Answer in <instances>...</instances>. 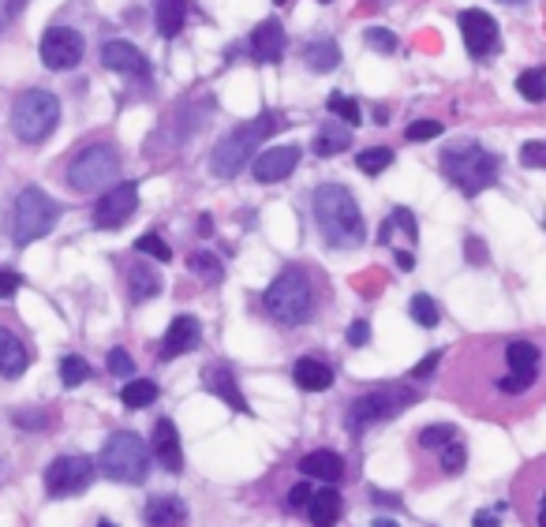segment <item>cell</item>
Returning <instances> with one entry per match:
<instances>
[{"mask_svg": "<svg viewBox=\"0 0 546 527\" xmlns=\"http://www.w3.org/2000/svg\"><path fill=\"white\" fill-rule=\"evenodd\" d=\"M520 161H524L528 169H543V165H546V143H524Z\"/></svg>", "mask_w": 546, "mask_h": 527, "instance_id": "cell-44", "label": "cell"}, {"mask_svg": "<svg viewBox=\"0 0 546 527\" xmlns=\"http://www.w3.org/2000/svg\"><path fill=\"white\" fill-rule=\"evenodd\" d=\"M158 292H161L158 273L146 270L143 262H131V266H128V296H131V300L143 303V300H150V296H158Z\"/></svg>", "mask_w": 546, "mask_h": 527, "instance_id": "cell-27", "label": "cell"}, {"mask_svg": "<svg viewBox=\"0 0 546 527\" xmlns=\"http://www.w3.org/2000/svg\"><path fill=\"white\" fill-rule=\"evenodd\" d=\"M187 19V0H154V23L165 38H176L184 30Z\"/></svg>", "mask_w": 546, "mask_h": 527, "instance_id": "cell-25", "label": "cell"}, {"mask_svg": "<svg viewBox=\"0 0 546 527\" xmlns=\"http://www.w3.org/2000/svg\"><path fill=\"white\" fill-rule=\"evenodd\" d=\"M60 120V101L49 90H27L23 98L12 105V131L19 143L38 146L45 143Z\"/></svg>", "mask_w": 546, "mask_h": 527, "instance_id": "cell-6", "label": "cell"}, {"mask_svg": "<svg viewBox=\"0 0 546 527\" xmlns=\"http://www.w3.org/2000/svg\"><path fill=\"white\" fill-rule=\"evenodd\" d=\"M442 172L460 195L475 199L479 191H487L498 180V157L479 143H457L442 154Z\"/></svg>", "mask_w": 546, "mask_h": 527, "instance_id": "cell-3", "label": "cell"}, {"mask_svg": "<svg viewBox=\"0 0 546 527\" xmlns=\"http://www.w3.org/2000/svg\"><path fill=\"white\" fill-rule=\"evenodd\" d=\"M363 42H367V49H374V53H397V34L393 30H382V27H371L367 34H363Z\"/></svg>", "mask_w": 546, "mask_h": 527, "instance_id": "cell-41", "label": "cell"}, {"mask_svg": "<svg viewBox=\"0 0 546 527\" xmlns=\"http://www.w3.org/2000/svg\"><path fill=\"white\" fill-rule=\"evenodd\" d=\"M262 307L270 314L277 326H303L311 311H315V285H311V273L303 266H288L277 273L266 292H262Z\"/></svg>", "mask_w": 546, "mask_h": 527, "instance_id": "cell-2", "label": "cell"}, {"mask_svg": "<svg viewBox=\"0 0 546 527\" xmlns=\"http://www.w3.org/2000/svg\"><path fill=\"white\" fill-rule=\"evenodd\" d=\"M19 4H23V0H12V4H8V15H15V12H19Z\"/></svg>", "mask_w": 546, "mask_h": 527, "instance_id": "cell-54", "label": "cell"}, {"mask_svg": "<svg viewBox=\"0 0 546 527\" xmlns=\"http://www.w3.org/2000/svg\"><path fill=\"white\" fill-rule=\"evenodd\" d=\"M146 524H154V527L187 524V505L180 498H154L146 505Z\"/></svg>", "mask_w": 546, "mask_h": 527, "instance_id": "cell-24", "label": "cell"}, {"mask_svg": "<svg viewBox=\"0 0 546 527\" xmlns=\"http://www.w3.org/2000/svg\"><path fill=\"white\" fill-rule=\"evenodd\" d=\"M378 505H393V509H401V498H389V494H374Z\"/></svg>", "mask_w": 546, "mask_h": 527, "instance_id": "cell-51", "label": "cell"}, {"mask_svg": "<svg viewBox=\"0 0 546 527\" xmlns=\"http://www.w3.org/2000/svg\"><path fill=\"white\" fill-rule=\"evenodd\" d=\"M83 60V38L79 30H68V27H53L45 30L42 38V64L53 68V72H68Z\"/></svg>", "mask_w": 546, "mask_h": 527, "instance_id": "cell-12", "label": "cell"}, {"mask_svg": "<svg viewBox=\"0 0 546 527\" xmlns=\"http://www.w3.org/2000/svg\"><path fill=\"white\" fill-rule=\"evenodd\" d=\"M273 4H288V0H273Z\"/></svg>", "mask_w": 546, "mask_h": 527, "instance_id": "cell-55", "label": "cell"}, {"mask_svg": "<svg viewBox=\"0 0 546 527\" xmlns=\"http://www.w3.org/2000/svg\"><path fill=\"white\" fill-rule=\"evenodd\" d=\"M101 64H105L109 72L135 75V79H143V75L150 72L146 57L131 42H105V49H101Z\"/></svg>", "mask_w": 546, "mask_h": 527, "instance_id": "cell-18", "label": "cell"}, {"mask_svg": "<svg viewBox=\"0 0 546 527\" xmlns=\"http://www.w3.org/2000/svg\"><path fill=\"white\" fill-rule=\"evenodd\" d=\"M307 498H311V486L296 483L292 490H288V509H303V505H307Z\"/></svg>", "mask_w": 546, "mask_h": 527, "instance_id": "cell-48", "label": "cell"}, {"mask_svg": "<svg viewBox=\"0 0 546 527\" xmlns=\"http://www.w3.org/2000/svg\"><path fill=\"white\" fill-rule=\"evenodd\" d=\"M468 258H472V262H483V243L468 240Z\"/></svg>", "mask_w": 546, "mask_h": 527, "instance_id": "cell-49", "label": "cell"}, {"mask_svg": "<svg viewBox=\"0 0 546 527\" xmlns=\"http://www.w3.org/2000/svg\"><path fill=\"white\" fill-rule=\"evenodd\" d=\"M57 202L45 195L42 187H27V191H19V199H15V214H12V240L19 247H27V243H38L42 236L53 232L57 225Z\"/></svg>", "mask_w": 546, "mask_h": 527, "instance_id": "cell-7", "label": "cell"}, {"mask_svg": "<svg viewBox=\"0 0 546 527\" xmlns=\"http://www.w3.org/2000/svg\"><path fill=\"white\" fill-rule=\"evenodd\" d=\"M27 348H23V341L15 337L12 329L0 326V378H8V382H15V378H23V371H27Z\"/></svg>", "mask_w": 546, "mask_h": 527, "instance_id": "cell-21", "label": "cell"}, {"mask_svg": "<svg viewBox=\"0 0 546 527\" xmlns=\"http://www.w3.org/2000/svg\"><path fill=\"white\" fill-rule=\"evenodd\" d=\"M292 378H296V385H300L303 393H326L333 385V371L322 363V359H311L303 356L296 359V367H292Z\"/></svg>", "mask_w": 546, "mask_h": 527, "instance_id": "cell-22", "label": "cell"}, {"mask_svg": "<svg viewBox=\"0 0 546 527\" xmlns=\"http://www.w3.org/2000/svg\"><path fill=\"white\" fill-rule=\"evenodd\" d=\"M401 225L404 228V236L416 243L419 240V225H416V217H412V210H404V206H397L393 214H389V221L382 225V232H378V243H389V236H393V228Z\"/></svg>", "mask_w": 546, "mask_h": 527, "instance_id": "cell-31", "label": "cell"}, {"mask_svg": "<svg viewBox=\"0 0 546 527\" xmlns=\"http://www.w3.org/2000/svg\"><path fill=\"white\" fill-rule=\"evenodd\" d=\"M94 475H98V468L87 456H57L45 468V490H49V498H75L94 483Z\"/></svg>", "mask_w": 546, "mask_h": 527, "instance_id": "cell-10", "label": "cell"}, {"mask_svg": "<svg viewBox=\"0 0 546 527\" xmlns=\"http://www.w3.org/2000/svg\"><path fill=\"white\" fill-rule=\"evenodd\" d=\"M457 438V427H449V423H438V427H423L419 430V449H431V453H438L446 442H453Z\"/></svg>", "mask_w": 546, "mask_h": 527, "instance_id": "cell-35", "label": "cell"}, {"mask_svg": "<svg viewBox=\"0 0 546 527\" xmlns=\"http://www.w3.org/2000/svg\"><path fill=\"white\" fill-rule=\"evenodd\" d=\"M19 281H23V277L15 270H0V300H12L15 292H19Z\"/></svg>", "mask_w": 546, "mask_h": 527, "instance_id": "cell-45", "label": "cell"}, {"mask_svg": "<svg viewBox=\"0 0 546 527\" xmlns=\"http://www.w3.org/2000/svg\"><path fill=\"white\" fill-rule=\"evenodd\" d=\"M315 221L322 240L337 247V251H352L367 240L360 206L352 199V191L345 184H322L315 191Z\"/></svg>", "mask_w": 546, "mask_h": 527, "instance_id": "cell-1", "label": "cell"}, {"mask_svg": "<svg viewBox=\"0 0 546 527\" xmlns=\"http://www.w3.org/2000/svg\"><path fill=\"white\" fill-rule=\"evenodd\" d=\"M135 206H139V184H135V180L113 187V191H105L98 199V206H94V214H90L94 217V228L113 232V228H120L131 214H135Z\"/></svg>", "mask_w": 546, "mask_h": 527, "instance_id": "cell-11", "label": "cell"}, {"mask_svg": "<svg viewBox=\"0 0 546 527\" xmlns=\"http://www.w3.org/2000/svg\"><path fill=\"white\" fill-rule=\"evenodd\" d=\"M210 221H214L210 214H202V217H199V232H202V236H210V228H214Z\"/></svg>", "mask_w": 546, "mask_h": 527, "instance_id": "cell-52", "label": "cell"}, {"mask_svg": "<svg viewBox=\"0 0 546 527\" xmlns=\"http://www.w3.org/2000/svg\"><path fill=\"white\" fill-rule=\"evenodd\" d=\"M281 116L273 113H262L259 120H251V124H240V128H232L221 143L214 146V157H210V169H214V176H221V180H232L236 172L244 169L247 161L255 157V146L270 135V128L277 124Z\"/></svg>", "mask_w": 546, "mask_h": 527, "instance_id": "cell-4", "label": "cell"}, {"mask_svg": "<svg viewBox=\"0 0 546 527\" xmlns=\"http://www.w3.org/2000/svg\"><path fill=\"white\" fill-rule=\"evenodd\" d=\"M296 165H300V146H273V150L251 157V176L259 184H277V180L292 176Z\"/></svg>", "mask_w": 546, "mask_h": 527, "instance_id": "cell-14", "label": "cell"}, {"mask_svg": "<svg viewBox=\"0 0 546 527\" xmlns=\"http://www.w3.org/2000/svg\"><path fill=\"white\" fill-rule=\"evenodd\" d=\"M90 378V363L79 356H64L60 359V382L68 385V389H75V385H83Z\"/></svg>", "mask_w": 546, "mask_h": 527, "instance_id": "cell-34", "label": "cell"}, {"mask_svg": "<svg viewBox=\"0 0 546 527\" xmlns=\"http://www.w3.org/2000/svg\"><path fill=\"white\" fill-rule=\"evenodd\" d=\"M303 60H307L311 72H333L341 64V45L330 42V38H318V42H311L303 49Z\"/></svg>", "mask_w": 546, "mask_h": 527, "instance_id": "cell-26", "label": "cell"}, {"mask_svg": "<svg viewBox=\"0 0 546 527\" xmlns=\"http://www.w3.org/2000/svg\"><path fill=\"white\" fill-rule=\"evenodd\" d=\"M442 131L446 128H442L438 120H416V124H408L404 139H408V143H431V139H438Z\"/></svg>", "mask_w": 546, "mask_h": 527, "instance_id": "cell-42", "label": "cell"}, {"mask_svg": "<svg viewBox=\"0 0 546 527\" xmlns=\"http://www.w3.org/2000/svg\"><path fill=\"white\" fill-rule=\"evenodd\" d=\"M187 266H191L195 273H202V277H206V285H217V281L225 277V270H221V262H217L214 255H206V251H199V255L187 258Z\"/></svg>", "mask_w": 546, "mask_h": 527, "instance_id": "cell-39", "label": "cell"}, {"mask_svg": "<svg viewBox=\"0 0 546 527\" xmlns=\"http://www.w3.org/2000/svg\"><path fill=\"white\" fill-rule=\"evenodd\" d=\"M131 371H135V363H131L128 352H124V348H113V352H109V374H116V378H131Z\"/></svg>", "mask_w": 546, "mask_h": 527, "instance_id": "cell-43", "label": "cell"}, {"mask_svg": "<svg viewBox=\"0 0 546 527\" xmlns=\"http://www.w3.org/2000/svg\"><path fill=\"white\" fill-rule=\"evenodd\" d=\"M408 311H412V322L423 329H434L438 326V303L431 300V296H412V303H408Z\"/></svg>", "mask_w": 546, "mask_h": 527, "instance_id": "cell-33", "label": "cell"}, {"mask_svg": "<svg viewBox=\"0 0 546 527\" xmlns=\"http://www.w3.org/2000/svg\"><path fill=\"white\" fill-rule=\"evenodd\" d=\"M154 400H158V385L146 382V378H131V382L124 385V393H120V404L131 408V412H139V408L154 404Z\"/></svg>", "mask_w": 546, "mask_h": 527, "instance_id": "cell-30", "label": "cell"}, {"mask_svg": "<svg viewBox=\"0 0 546 527\" xmlns=\"http://www.w3.org/2000/svg\"><path fill=\"white\" fill-rule=\"evenodd\" d=\"M318 4H330V0H318Z\"/></svg>", "mask_w": 546, "mask_h": 527, "instance_id": "cell-57", "label": "cell"}, {"mask_svg": "<svg viewBox=\"0 0 546 527\" xmlns=\"http://www.w3.org/2000/svg\"><path fill=\"white\" fill-rule=\"evenodd\" d=\"M120 172V150L113 143H94L68 165V184L75 191H98L109 187Z\"/></svg>", "mask_w": 546, "mask_h": 527, "instance_id": "cell-9", "label": "cell"}, {"mask_svg": "<svg viewBox=\"0 0 546 527\" xmlns=\"http://www.w3.org/2000/svg\"><path fill=\"white\" fill-rule=\"evenodd\" d=\"M247 49H251V57L259 60V64H277V60L285 57V27L277 19H262L259 27L251 30Z\"/></svg>", "mask_w": 546, "mask_h": 527, "instance_id": "cell-15", "label": "cell"}, {"mask_svg": "<svg viewBox=\"0 0 546 527\" xmlns=\"http://www.w3.org/2000/svg\"><path fill=\"white\" fill-rule=\"evenodd\" d=\"M397 266H401V270H412V266H416V258L408 255V251H401V255H397Z\"/></svg>", "mask_w": 546, "mask_h": 527, "instance_id": "cell-50", "label": "cell"}, {"mask_svg": "<svg viewBox=\"0 0 546 527\" xmlns=\"http://www.w3.org/2000/svg\"><path fill=\"white\" fill-rule=\"evenodd\" d=\"M135 251H139V255H146V258H158V262H169V258H173L169 243L161 240V236H154V232L139 236V240H135Z\"/></svg>", "mask_w": 546, "mask_h": 527, "instance_id": "cell-40", "label": "cell"}, {"mask_svg": "<svg viewBox=\"0 0 546 527\" xmlns=\"http://www.w3.org/2000/svg\"><path fill=\"white\" fill-rule=\"evenodd\" d=\"M460 34H464V45H468V53H472L475 60L498 53V38H502V34H498L494 15L479 12V8L460 12Z\"/></svg>", "mask_w": 546, "mask_h": 527, "instance_id": "cell-13", "label": "cell"}, {"mask_svg": "<svg viewBox=\"0 0 546 527\" xmlns=\"http://www.w3.org/2000/svg\"><path fill=\"white\" fill-rule=\"evenodd\" d=\"M300 471L307 479H322V483H341L345 479V460L333 449H315L300 460Z\"/></svg>", "mask_w": 546, "mask_h": 527, "instance_id": "cell-20", "label": "cell"}, {"mask_svg": "<svg viewBox=\"0 0 546 527\" xmlns=\"http://www.w3.org/2000/svg\"><path fill=\"white\" fill-rule=\"evenodd\" d=\"M202 341V326L195 314H180L173 318V326L165 333V341H161V359H176V356H187V352H195Z\"/></svg>", "mask_w": 546, "mask_h": 527, "instance_id": "cell-16", "label": "cell"}, {"mask_svg": "<svg viewBox=\"0 0 546 527\" xmlns=\"http://www.w3.org/2000/svg\"><path fill=\"white\" fill-rule=\"evenodd\" d=\"M307 516H311V524L315 527H330L337 524V516H341V494L337 490H311V498H307Z\"/></svg>", "mask_w": 546, "mask_h": 527, "instance_id": "cell-23", "label": "cell"}, {"mask_svg": "<svg viewBox=\"0 0 546 527\" xmlns=\"http://www.w3.org/2000/svg\"><path fill=\"white\" fill-rule=\"evenodd\" d=\"M505 367L509 371H539V348L532 341L505 344Z\"/></svg>", "mask_w": 546, "mask_h": 527, "instance_id": "cell-29", "label": "cell"}, {"mask_svg": "<svg viewBox=\"0 0 546 527\" xmlns=\"http://www.w3.org/2000/svg\"><path fill=\"white\" fill-rule=\"evenodd\" d=\"M505 4H520V0H505Z\"/></svg>", "mask_w": 546, "mask_h": 527, "instance_id": "cell-56", "label": "cell"}, {"mask_svg": "<svg viewBox=\"0 0 546 527\" xmlns=\"http://www.w3.org/2000/svg\"><path fill=\"white\" fill-rule=\"evenodd\" d=\"M438 363H442V352H431V356H427V359H419L416 367H412V378H431L434 367H438Z\"/></svg>", "mask_w": 546, "mask_h": 527, "instance_id": "cell-47", "label": "cell"}, {"mask_svg": "<svg viewBox=\"0 0 546 527\" xmlns=\"http://www.w3.org/2000/svg\"><path fill=\"white\" fill-rule=\"evenodd\" d=\"M348 146H352V131L345 128H322L315 135V143H311V150H315L318 157H337V154H345Z\"/></svg>", "mask_w": 546, "mask_h": 527, "instance_id": "cell-28", "label": "cell"}, {"mask_svg": "<svg viewBox=\"0 0 546 527\" xmlns=\"http://www.w3.org/2000/svg\"><path fill=\"white\" fill-rule=\"evenodd\" d=\"M206 389L217 393V400H225L232 412H251L244 393H240V385H236V378H232V371L225 363H210V367H206Z\"/></svg>", "mask_w": 546, "mask_h": 527, "instance_id": "cell-19", "label": "cell"}, {"mask_svg": "<svg viewBox=\"0 0 546 527\" xmlns=\"http://www.w3.org/2000/svg\"><path fill=\"white\" fill-rule=\"evenodd\" d=\"M150 449H154V456H158V464L165 471H173V475H180V471H184L180 434H176L173 419H158V427H154V438H150Z\"/></svg>", "mask_w": 546, "mask_h": 527, "instance_id": "cell-17", "label": "cell"}, {"mask_svg": "<svg viewBox=\"0 0 546 527\" xmlns=\"http://www.w3.org/2000/svg\"><path fill=\"white\" fill-rule=\"evenodd\" d=\"M412 404H416V393H404V389H374V393H363V397L352 400V408H348L345 415V427L348 434H363L367 427L401 415L404 408H412Z\"/></svg>", "mask_w": 546, "mask_h": 527, "instance_id": "cell-8", "label": "cell"}, {"mask_svg": "<svg viewBox=\"0 0 546 527\" xmlns=\"http://www.w3.org/2000/svg\"><path fill=\"white\" fill-rule=\"evenodd\" d=\"M371 341V326H367V322H352V326H348V344H352V348H363V344Z\"/></svg>", "mask_w": 546, "mask_h": 527, "instance_id": "cell-46", "label": "cell"}, {"mask_svg": "<svg viewBox=\"0 0 546 527\" xmlns=\"http://www.w3.org/2000/svg\"><path fill=\"white\" fill-rule=\"evenodd\" d=\"M438 453H442V471H446V475H460V471L468 468V449H464L457 438L442 445Z\"/></svg>", "mask_w": 546, "mask_h": 527, "instance_id": "cell-36", "label": "cell"}, {"mask_svg": "<svg viewBox=\"0 0 546 527\" xmlns=\"http://www.w3.org/2000/svg\"><path fill=\"white\" fill-rule=\"evenodd\" d=\"M389 161H393V150H389V146H374V150H363V154L356 157V165H360L363 176H378V172H386Z\"/></svg>", "mask_w": 546, "mask_h": 527, "instance_id": "cell-32", "label": "cell"}, {"mask_svg": "<svg viewBox=\"0 0 546 527\" xmlns=\"http://www.w3.org/2000/svg\"><path fill=\"white\" fill-rule=\"evenodd\" d=\"M98 468L113 483H143L146 475H150V449L143 445L139 434L116 430L113 438L105 442V449H101Z\"/></svg>", "mask_w": 546, "mask_h": 527, "instance_id": "cell-5", "label": "cell"}, {"mask_svg": "<svg viewBox=\"0 0 546 527\" xmlns=\"http://www.w3.org/2000/svg\"><path fill=\"white\" fill-rule=\"evenodd\" d=\"M517 90L528 101H543L546 98V72H543V68H532V72H524L517 79Z\"/></svg>", "mask_w": 546, "mask_h": 527, "instance_id": "cell-38", "label": "cell"}, {"mask_svg": "<svg viewBox=\"0 0 546 527\" xmlns=\"http://www.w3.org/2000/svg\"><path fill=\"white\" fill-rule=\"evenodd\" d=\"M326 109H330L333 116H341V120H345L348 128H356V124L363 120L360 105H356L352 98H345V94H330V101H326Z\"/></svg>", "mask_w": 546, "mask_h": 527, "instance_id": "cell-37", "label": "cell"}, {"mask_svg": "<svg viewBox=\"0 0 546 527\" xmlns=\"http://www.w3.org/2000/svg\"><path fill=\"white\" fill-rule=\"evenodd\" d=\"M494 527V524H498V520H494V516H490V513H479V516H475V527Z\"/></svg>", "mask_w": 546, "mask_h": 527, "instance_id": "cell-53", "label": "cell"}]
</instances>
